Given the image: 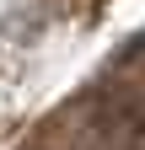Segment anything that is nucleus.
Returning a JSON list of instances; mask_svg holds the SVG:
<instances>
[{
    "mask_svg": "<svg viewBox=\"0 0 145 150\" xmlns=\"http://www.w3.org/2000/svg\"><path fill=\"white\" fill-rule=\"evenodd\" d=\"M134 139H145V129H134Z\"/></svg>",
    "mask_w": 145,
    "mask_h": 150,
    "instance_id": "obj_1",
    "label": "nucleus"
}]
</instances>
